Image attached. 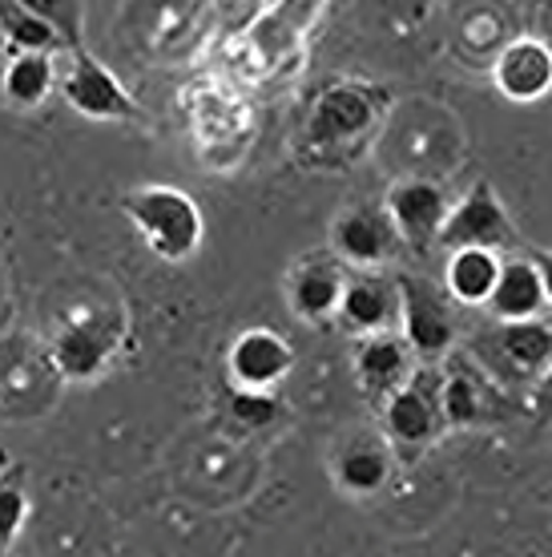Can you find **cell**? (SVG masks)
Masks as SVG:
<instances>
[{"label": "cell", "instance_id": "ffe728a7", "mask_svg": "<svg viewBox=\"0 0 552 557\" xmlns=\"http://www.w3.org/2000/svg\"><path fill=\"white\" fill-rule=\"evenodd\" d=\"M500 351H504L520 372H540V368H549V360H552V327L544 323V315L500 323Z\"/></svg>", "mask_w": 552, "mask_h": 557}, {"label": "cell", "instance_id": "30bf717a", "mask_svg": "<svg viewBox=\"0 0 552 557\" xmlns=\"http://www.w3.org/2000/svg\"><path fill=\"white\" fill-rule=\"evenodd\" d=\"M294 368V348L271 327H247L226 351V372L235 388H275Z\"/></svg>", "mask_w": 552, "mask_h": 557}, {"label": "cell", "instance_id": "2e32d148", "mask_svg": "<svg viewBox=\"0 0 552 557\" xmlns=\"http://www.w3.org/2000/svg\"><path fill=\"white\" fill-rule=\"evenodd\" d=\"M500 271V255L484 251V247H460V251H448V267H443V283H448V295L464 307H484L492 283H497Z\"/></svg>", "mask_w": 552, "mask_h": 557}, {"label": "cell", "instance_id": "ba28073f", "mask_svg": "<svg viewBox=\"0 0 552 557\" xmlns=\"http://www.w3.org/2000/svg\"><path fill=\"white\" fill-rule=\"evenodd\" d=\"M400 251V235L387 219L384 207L375 202H360V207H347L331 226V255L343 267H379L387 259H396Z\"/></svg>", "mask_w": 552, "mask_h": 557}, {"label": "cell", "instance_id": "5b68a950", "mask_svg": "<svg viewBox=\"0 0 552 557\" xmlns=\"http://www.w3.org/2000/svg\"><path fill=\"white\" fill-rule=\"evenodd\" d=\"M122 348V320L117 315H77L53 335V363L65 380L101 376Z\"/></svg>", "mask_w": 552, "mask_h": 557}, {"label": "cell", "instance_id": "277c9868", "mask_svg": "<svg viewBox=\"0 0 552 557\" xmlns=\"http://www.w3.org/2000/svg\"><path fill=\"white\" fill-rule=\"evenodd\" d=\"M512 223L504 207H500L497 190L488 182H476L456 207H448L443 226L436 235V247L443 251H460V247H484V251H500L512 243Z\"/></svg>", "mask_w": 552, "mask_h": 557}, {"label": "cell", "instance_id": "6da1fadb", "mask_svg": "<svg viewBox=\"0 0 552 557\" xmlns=\"http://www.w3.org/2000/svg\"><path fill=\"white\" fill-rule=\"evenodd\" d=\"M150 251L166 263H181L202 247V207L178 186H141L117 202Z\"/></svg>", "mask_w": 552, "mask_h": 557}, {"label": "cell", "instance_id": "ac0fdd59", "mask_svg": "<svg viewBox=\"0 0 552 557\" xmlns=\"http://www.w3.org/2000/svg\"><path fill=\"white\" fill-rule=\"evenodd\" d=\"M335 481L343 493L367 497L391 481V453H384L379 445H351L335 457Z\"/></svg>", "mask_w": 552, "mask_h": 557}, {"label": "cell", "instance_id": "d6986e66", "mask_svg": "<svg viewBox=\"0 0 552 557\" xmlns=\"http://www.w3.org/2000/svg\"><path fill=\"white\" fill-rule=\"evenodd\" d=\"M0 37L9 45V53H65V45L57 37V28L41 21L37 13H28L21 0H0Z\"/></svg>", "mask_w": 552, "mask_h": 557}, {"label": "cell", "instance_id": "e0dca14e", "mask_svg": "<svg viewBox=\"0 0 552 557\" xmlns=\"http://www.w3.org/2000/svg\"><path fill=\"white\" fill-rule=\"evenodd\" d=\"M53 85H57L53 53H37V49L9 57L4 77H0V89H4V98L13 101L16 110H37V106H45V98L53 94Z\"/></svg>", "mask_w": 552, "mask_h": 557}, {"label": "cell", "instance_id": "7a4b0ae2", "mask_svg": "<svg viewBox=\"0 0 552 557\" xmlns=\"http://www.w3.org/2000/svg\"><path fill=\"white\" fill-rule=\"evenodd\" d=\"M387 106H391V98H387L384 89H372V85H360V82L331 85V89H323L318 101L311 106L306 141L318 146V150L347 146V141L363 138Z\"/></svg>", "mask_w": 552, "mask_h": 557}, {"label": "cell", "instance_id": "3957f363", "mask_svg": "<svg viewBox=\"0 0 552 557\" xmlns=\"http://www.w3.org/2000/svg\"><path fill=\"white\" fill-rule=\"evenodd\" d=\"M440 376L407 372L384 396V429L396 448H424L440 432Z\"/></svg>", "mask_w": 552, "mask_h": 557}, {"label": "cell", "instance_id": "44dd1931", "mask_svg": "<svg viewBox=\"0 0 552 557\" xmlns=\"http://www.w3.org/2000/svg\"><path fill=\"white\" fill-rule=\"evenodd\" d=\"M440 417L448 424H476L484 420V396H480V384L468 376V372H448L440 380Z\"/></svg>", "mask_w": 552, "mask_h": 557}, {"label": "cell", "instance_id": "4fadbf2b", "mask_svg": "<svg viewBox=\"0 0 552 557\" xmlns=\"http://www.w3.org/2000/svg\"><path fill=\"white\" fill-rule=\"evenodd\" d=\"M335 315L343 320L347 332H391V323L400 315V299H396V278L375 275L372 267L363 275L343 278V295Z\"/></svg>", "mask_w": 552, "mask_h": 557}, {"label": "cell", "instance_id": "cb8c5ba5", "mask_svg": "<svg viewBox=\"0 0 552 557\" xmlns=\"http://www.w3.org/2000/svg\"><path fill=\"white\" fill-rule=\"evenodd\" d=\"M230 417L242 429H271L283 417V400L271 388H230Z\"/></svg>", "mask_w": 552, "mask_h": 557}, {"label": "cell", "instance_id": "9a60e30c", "mask_svg": "<svg viewBox=\"0 0 552 557\" xmlns=\"http://www.w3.org/2000/svg\"><path fill=\"white\" fill-rule=\"evenodd\" d=\"M407 372H412V348L403 344V335H391V332L363 335L360 351H355V376H360V388L372 400H384L396 384H403Z\"/></svg>", "mask_w": 552, "mask_h": 557}, {"label": "cell", "instance_id": "52a82bcc", "mask_svg": "<svg viewBox=\"0 0 552 557\" xmlns=\"http://www.w3.org/2000/svg\"><path fill=\"white\" fill-rule=\"evenodd\" d=\"M61 94L81 117L93 122H122V117H138V101L125 94V85L113 77L93 53L70 49V70L61 77Z\"/></svg>", "mask_w": 552, "mask_h": 557}, {"label": "cell", "instance_id": "5bb4252c", "mask_svg": "<svg viewBox=\"0 0 552 557\" xmlns=\"http://www.w3.org/2000/svg\"><path fill=\"white\" fill-rule=\"evenodd\" d=\"M343 263L335 255L323 259H306L294 267V275L287 283V304L290 311L306 323H323L327 315H335L339 295H343Z\"/></svg>", "mask_w": 552, "mask_h": 557}, {"label": "cell", "instance_id": "7402d4cb", "mask_svg": "<svg viewBox=\"0 0 552 557\" xmlns=\"http://www.w3.org/2000/svg\"><path fill=\"white\" fill-rule=\"evenodd\" d=\"M21 4L57 28L65 53L85 45V0H21Z\"/></svg>", "mask_w": 552, "mask_h": 557}, {"label": "cell", "instance_id": "8fae6325", "mask_svg": "<svg viewBox=\"0 0 552 557\" xmlns=\"http://www.w3.org/2000/svg\"><path fill=\"white\" fill-rule=\"evenodd\" d=\"M488 315L500 323L512 320H532V315H544L549 311V278L532 259L516 255V259H500L497 283L484 299Z\"/></svg>", "mask_w": 552, "mask_h": 557}, {"label": "cell", "instance_id": "d4e9b609", "mask_svg": "<svg viewBox=\"0 0 552 557\" xmlns=\"http://www.w3.org/2000/svg\"><path fill=\"white\" fill-rule=\"evenodd\" d=\"M0 469H9V453L4 448H0Z\"/></svg>", "mask_w": 552, "mask_h": 557}, {"label": "cell", "instance_id": "9c48e42d", "mask_svg": "<svg viewBox=\"0 0 552 557\" xmlns=\"http://www.w3.org/2000/svg\"><path fill=\"white\" fill-rule=\"evenodd\" d=\"M448 195H443L436 182L428 178H403L387 190V219L396 226L400 243L415 247V251H431L436 247V235L443 226V214H448Z\"/></svg>", "mask_w": 552, "mask_h": 557}, {"label": "cell", "instance_id": "8992f818", "mask_svg": "<svg viewBox=\"0 0 552 557\" xmlns=\"http://www.w3.org/2000/svg\"><path fill=\"white\" fill-rule=\"evenodd\" d=\"M396 299H400V327H403V344L424 356V360H436L443 351L456 344V323H452V311L440 295L431 292V283L412 275L396 278Z\"/></svg>", "mask_w": 552, "mask_h": 557}, {"label": "cell", "instance_id": "603a6c76", "mask_svg": "<svg viewBox=\"0 0 552 557\" xmlns=\"http://www.w3.org/2000/svg\"><path fill=\"white\" fill-rule=\"evenodd\" d=\"M28 513H33V505H28V493L25 485L16 481V473H4L0 469V557L13 554L16 537L25 530Z\"/></svg>", "mask_w": 552, "mask_h": 557}, {"label": "cell", "instance_id": "7c38bea8", "mask_svg": "<svg viewBox=\"0 0 552 557\" xmlns=\"http://www.w3.org/2000/svg\"><path fill=\"white\" fill-rule=\"evenodd\" d=\"M492 82L509 101H540L552 89V49L537 37H516L500 49Z\"/></svg>", "mask_w": 552, "mask_h": 557}]
</instances>
